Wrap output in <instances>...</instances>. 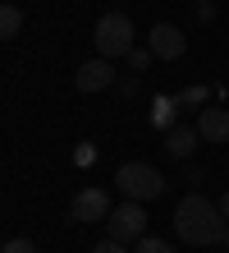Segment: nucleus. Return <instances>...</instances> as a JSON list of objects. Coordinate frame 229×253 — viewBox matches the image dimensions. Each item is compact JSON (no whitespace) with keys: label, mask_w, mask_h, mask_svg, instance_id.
<instances>
[{"label":"nucleus","mask_w":229,"mask_h":253,"mask_svg":"<svg viewBox=\"0 0 229 253\" xmlns=\"http://www.w3.org/2000/svg\"><path fill=\"white\" fill-rule=\"evenodd\" d=\"M197 133L206 143H229V106H202L197 111Z\"/></svg>","instance_id":"obj_8"},{"label":"nucleus","mask_w":229,"mask_h":253,"mask_svg":"<svg viewBox=\"0 0 229 253\" xmlns=\"http://www.w3.org/2000/svg\"><path fill=\"white\" fill-rule=\"evenodd\" d=\"M115 207H110V193L105 189H78L69 203V221L73 226H92V221H105Z\"/></svg>","instance_id":"obj_5"},{"label":"nucleus","mask_w":229,"mask_h":253,"mask_svg":"<svg viewBox=\"0 0 229 253\" xmlns=\"http://www.w3.org/2000/svg\"><path fill=\"white\" fill-rule=\"evenodd\" d=\"M147 46H151L156 60H179V55L188 51V37H183L174 23H156V28L147 33Z\"/></svg>","instance_id":"obj_6"},{"label":"nucleus","mask_w":229,"mask_h":253,"mask_svg":"<svg viewBox=\"0 0 229 253\" xmlns=\"http://www.w3.org/2000/svg\"><path fill=\"white\" fill-rule=\"evenodd\" d=\"M92 253H129L124 244H119V240H110V235H105V240L97 244V249H92Z\"/></svg>","instance_id":"obj_14"},{"label":"nucleus","mask_w":229,"mask_h":253,"mask_svg":"<svg viewBox=\"0 0 229 253\" xmlns=\"http://www.w3.org/2000/svg\"><path fill=\"white\" fill-rule=\"evenodd\" d=\"M0 253H37V244L33 240H5V249Z\"/></svg>","instance_id":"obj_13"},{"label":"nucleus","mask_w":229,"mask_h":253,"mask_svg":"<svg viewBox=\"0 0 229 253\" xmlns=\"http://www.w3.org/2000/svg\"><path fill=\"white\" fill-rule=\"evenodd\" d=\"M142 230H147V212H142V203H133V198H124L110 216H105V235L119 240V244H137Z\"/></svg>","instance_id":"obj_4"},{"label":"nucleus","mask_w":229,"mask_h":253,"mask_svg":"<svg viewBox=\"0 0 229 253\" xmlns=\"http://www.w3.org/2000/svg\"><path fill=\"white\" fill-rule=\"evenodd\" d=\"M19 33H23V9L5 5V9H0V37H19Z\"/></svg>","instance_id":"obj_10"},{"label":"nucleus","mask_w":229,"mask_h":253,"mask_svg":"<svg viewBox=\"0 0 229 253\" xmlns=\"http://www.w3.org/2000/svg\"><path fill=\"white\" fill-rule=\"evenodd\" d=\"M197 125H174V129H165V152L170 157H193V147H197Z\"/></svg>","instance_id":"obj_9"},{"label":"nucleus","mask_w":229,"mask_h":253,"mask_svg":"<svg viewBox=\"0 0 229 253\" xmlns=\"http://www.w3.org/2000/svg\"><path fill=\"white\" fill-rule=\"evenodd\" d=\"M133 253H174V249L165 244V240H156V235H142V240L133 244Z\"/></svg>","instance_id":"obj_11"},{"label":"nucleus","mask_w":229,"mask_h":253,"mask_svg":"<svg viewBox=\"0 0 229 253\" xmlns=\"http://www.w3.org/2000/svg\"><path fill=\"white\" fill-rule=\"evenodd\" d=\"M174 235L183 244H225L229 221L220 212V203L202 198V193H188V198L174 207Z\"/></svg>","instance_id":"obj_1"},{"label":"nucleus","mask_w":229,"mask_h":253,"mask_svg":"<svg viewBox=\"0 0 229 253\" xmlns=\"http://www.w3.org/2000/svg\"><path fill=\"white\" fill-rule=\"evenodd\" d=\"M225 249H229V235H225Z\"/></svg>","instance_id":"obj_17"},{"label":"nucleus","mask_w":229,"mask_h":253,"mask_svg":"<svg viewBox=\"0 0 229 253\" xmlns=\"http://www.w3.org/2000/svg\"><path fill=\"white\" fill-rule=\"evenodd\" d=\"M115 184H119L124 198L151 203V198H161V193H165V175L156 166H147V161H124V166L115 170Z\"/></svg>","instance_id":"obj_2"},{"label":"nucleus","mask_w":229,"mask_h":253,"mask_svg":"<svg viewBox=\"0 0 229 253\" xmlns=\"http://www.w3.org/2000/svg\"><path fill=\"white\" fill-rule=\"evenodd\" d=\"M110 83H115V65L105 60V55H97V60L73 69V87H78V92H105Z\"/></svg>","instance_id":"obj_7"},{"label":"nucleus","mask_w":229,"mask_h":253,"mask_svg":"<svg viewBox=\"0 0 229 253\" xmlns=\"http://www.w3.org/2000/svg\"><path fill=\"white\" fill-rule=\"evenodd\" d=\"M97 51L105 55V60H119V55H129L133 51V23H129V14H101L97 19Z\"/></svg>","instance_id":"obj_3"},{"label":"nucleus","mask_w":229,"mask_h":253,"mask_svg":"<svg viewBox=\"0 0 229 253\" xmlns=\"http://www.w3.org/2000/svg\"><path fill=\"white\" fill-rule=\"evenodd\" d=\"M151 60H156V55H151V46H142V51L133 46V51H129V65H133V74H142V69H147Z\"/></svg>","instance_id":"obj_12"},{"label":"nucleus","mask_w":229,"mask_h":253,"mask_svg":"<svg viewBox=\"0 0 229 253\" xmlns=\"http://www.w3.org/2000/svg\"><path fill=\"white\" fill-rule=\"evenodd\" d=\"M193 5H211V0H193Z\"/></svg>","instance_id":"obj_16"},{"label":"nucleus","mask_w":229,"mask_h":253,"mask_svg":"<svg viewBox=\"0 0 229 253\" xmlns=\"http://www.w3.org/2000/svg\"><path fill=\"white\" fill-rule=\"evenodd\" d=\"M220 212H225V221H229V189L220 193Z\"/></svg>","instance_id":"obj_15"}]
</instances>
